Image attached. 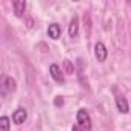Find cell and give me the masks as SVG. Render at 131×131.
<instances>
[{
    "instance_id": "6da1fadb",
    "label": "cell",
    "mask_w": 131,
    "mask_h": 131,
    "mask_svg": "<svg viewBox=\"0 0 131 131\" xmlns=\"http://www.w3.org/2000/svg\"><path fill=\"white\" fill-rule=\"evenodd\" d=\"M77 125L80 128H83V129L91 128V117H90L86 110H79V113H77Z\"/></svg>"
},
{
    "instance_id": "7a4b0ae2",
    "label": "cell",
    "mask_w": 131,
    "mask_h": 131,
    "mask_svg": "<svg viewBox=\"0 0 131 131\" xmlns=\"http://www.w3.org/2000/svg\"><path fill=\"white\" fill-rule=\"evenodd\" d=\"M106 48H105V45L102 43V42H97L96 43V46H94V56H96V59L99 60V62H105V59H106Z\"/></svg>"
},
{
    "instance_id": "3957f363",
    "label": "cell",
    "mask_w": 131,
    "mask_h": 131,
    "mask_svg": "<svg viewBox=\"0 0 131 131\" xmlns=\"http://www.w3.org/2000/svg\"><path fill=\"white\" fill-rule=\"evenodd\" d=\"M49 74H51V77H52L57 83H63V82H65L63 74H62V70L57 67V65H54V63L49 67Z\"/></svg>"
},
{
    "instance_id": "277c9868",
    "label": "cell",
    "mask_w": 131,
    "mask_h": 131,
    "mask_svg": "<svg viewBox=\"0 0 131 131\" xmlns=\"http://www.w3.org/2000/svg\"><path fill=\"white\" fill-rule=\"evenodd\" d=\"M25 120H26V111H25L23 108L16 110L14 114H13V122L17 123V125H20V123H23Z\"/></svg>"
},
{
    "instance_id": "5b68a950",
    "label": "cell",
    "mask_w": 131,
    "mask_h": 131,
    "mask_svg": "<svg viewBox=\"0 0 131 131\" xmlns=\"http://www.w3.org/2000/svg\"><path fill=\"white\" fill-rule=\"evenodd\" d=\"M14 88H16V82L11 79V77H6L5 80H3V83H2V96H5L8 91H14Z\"/></svg>"
},
{
    "instance_id": "8992f818",
    "label": "cell",
    "mask_w": 131,
    "mask_h": 131,
    "mask_svg": "<svg viewBox=\"0 0 131 131\" xmlns=\"http://www.w3.org/2000/svg\"><path fill=\"white\" fill-rule=\"evenodd\" d=\"M116 103H117V108H119V111H120V113L126 114V113L129 111V106H128V102H126V99H125V97L117 96V97H116Z\"/></svg>"
},
{
    "instance_id": "52a82bcc",
    "label": "cell",
    "mask_w": 131,
    "mask_h": 131,
    "mask_svg": "<svg viewBox=\"0 0 131 131\" xmlns=\"http://www.w3.org/2000/svg\"><path fill=\"white\" fill-rule=\"evenodd\" d=\"M13 6H14V13L17 17H20L25 9H26V2H23V0H16V2H13Z\"/></svg>"
},
{
    "instance_id": "ba28073f",
    "label": "cell",
    "mask_w": 131,
    "mask_h": 131,
    "mask_svg": "<svg viewBox=\"0 0 131 131\" xmlns=\"http://www.w3.org/2000/svg\"><path fill=\"white\" fill-rule=\"evenodd\" d=\"M60 32H62V31H60V26H59L57 23H51V25H49V28H48V36H49L51 39H54V40L59 39V37H60Z\"/></svg>"
},
{
    "instance_id": "9c48e42d",
    "label": "cell",
    "mask_w": 131,
    "mask_h": 131,
    "mask_svg": "<svg viewBox=\"0 0 131 131\" xmlns=\"http://www.w3.org/2000/svg\"><path fill=\"white\" fill-rule=\"evenodd\" d=\"M68 32H70L71 37H76V36H77V32H79V19H77V17H74V19L71 20L70 28H68Z\"/></svg>"
},
{
    "instance_id": "30bf717a",
    "label": "cell",
    "mask_w": 131,
    "mask_h": 131,
    "mask_svg": "<svg viewBox=\"0 0 131 131\" xmlns=\"http://www.w3.org/2000/svg\"><path fill=\"white\" fill-rule=\"evenodd\" d=\"M0 126H2V131H9V119L6 116L0 119Z\"/></svg>"
},
{
    "instance_id": "8fae6325",
    "label": "cell",
    "mask_w": 131,
    "mask_h": 131,
    "mask_svg": "<svg viewBox=\"0 0 131 131\" xmlns=\"http://www.w3.org/2000/svg\"><path fill=\"white\" fill-rule=\"evenodd\" d=\"M63 67H65V71L67 74H73V65L70 60H63Z\"/></svg>"
},
{
    "instance_id": "7c38bea8",
    "label": "cell",
    "mask_w": 131,
    "mask_h": 131,
    "mask_svg": "<svg viewBox=\"0 0 131 131\" xmlns=\"http://www.w3.org/2000/svg\"><path fill=\"white\" fill-rule=\"evenodd\" d=\"M54 105H56V106H62V105H63V99H62V97H56Z\"/></svg>"
},
{
    "instance_id": "4fadbf2b",
    "label": "cell",
    "mask_w": 131,
    "mask_h": 131,
    "mask_svg": "<svg viewBox=\"0 0 131 131\" xmlns=\"http://www.w3.org/2000/svg\"><path fill=\"white\" fill-rule=\"evenodd\" d=\"M71 131H85V129H83V128H80V126L76 123V125H73V129H71Z\"/></svg>"
}]
</instances>
